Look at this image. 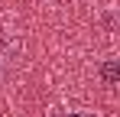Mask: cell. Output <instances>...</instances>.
I'll return each mask as SVG.
<instances>
[{
    "label": "cell",
    "instance_id": "6da1fadb",
    "mask_svg": "<svg viewBox=\"0 0 120 117\" xmlns=\"http://www.w3.org/2000/svg\"><path fill=\"white\" fill-rule=\"evenodd\" d=\"M101 78H104L107 85H117V78H120V58H107V62L101 65Z\"/></svg>",
    "mask_w": 120,
    "mask_h": 117
},
{
    "label": "cell",
    "instance_id": "7a4b0ae2",
    "mask_svg": "<svg viewBox=\"0 0 120 117\" xmlns=\"http://www.w3.org/2000/svg\"><path fill=\"white\" fill-rule=\"evenodd\" d=\"M71 117H81V114H71Z\"/></svg>",
    "mask_w": 120,
    "mask_h": 117
}]
</instances>
